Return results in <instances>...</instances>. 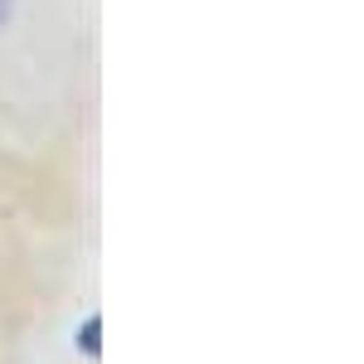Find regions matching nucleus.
I'll return each mask as SVG.
<instances>
[{"mask_svg":"<svg viewBox=\"0 0 364 364\" xmlns=\"http://www.w3.org/2000/svg\"><path fill=\"white\" fill-rule=\"evenodd\" d=\"M5 15H10V0H0V25H5Z\"/></svg>","mask_w":364,"mask_h":364,"instance_id":"obj_1","label":"nucleus"}]
</instances>
